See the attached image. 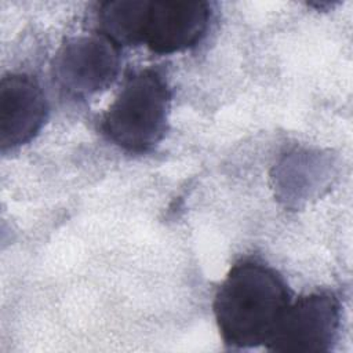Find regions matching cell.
I'll list each match as a JSON object with an SVG mask.
<instances>
[{
    "instance_id": "obj_3",
    "label": "cell",
    "mask_w": 353,
    "mask_h": 353,
    "mask_svg": "<svg viewBox=\"0 0 353 353\" xmlns=\"http://www.w3.org/2000/svg\"><path fill=\"white\" fill-rule=\"evenodd\" d=\"M119 46L102 33L68 39L52 61L57 84L74 98H87L108 88L119 74Z\"/></svg>"
},
{
    "instance_id": "obj_2",
    "label": "cell",
    "mask_w": 353,
    "mask_h": 353,
    "mask_svg": "<svg viewBox=\"0 0 353 353\" xmlns=\"http://www.w3.org/2000/svg\"><path fill=\"white\" fill-rule=\"evenodd\" d=\"M171 91L163 73L153 68L134 72L105 112L101 128L119 148L131 153L153 149L164 137Z\"/></svg>"
},
{
    "instance_id": "obj_5",
    "label": "cell",
    "mask_w": 353,
    "mask_h": 353,
    "mask_svg": "<svg viewBox=\"0 0 353 353\" xmlns=\"http://www.w3.org/2000/svg\"><path fill=\"white\" fill-rule=\"evenodd\" d=\"M210 17L205 1H149L142 44L156 54L189 50L205 36Z\"/></svg>"
},
{
    "instance_id": "obj_4",
    "label": "cell",
    "mask_w": 353,
    "mask_h": 353,
    "mask_svg": "<svg viewBox=\"0 0 353 353\" xmlns=\"http://www.w3.org/2000/svg\"><path fill=\"white\" fill-rule=\"evenodd\" d=\"M341 327V303L328 291L310 292L291 301L272 339V352H330Z\"/></svg>"
},
{
    "instance_id": "obj_1",
    "label": "cell",
    "mask_w": 353,
    "mask_h": 353,
    "mask_svg": "<svg viewBox=\"0 0 353 353\" xmlns=\"http://www.w3.org/2000/svg\"><path fill=\"white\" fill-rule=\"evenodd\" d=\"M291 301V291L276 269L255 259L239 261L212 305L223 343L232 349L266 346Z\"/></svg>"
},
{
    "instance_id": "obj_6",
    "label": "cell",
    "mask_w": 353,
    "mask_h": 353,
    "mask_svg": "<svg viewBox=\"0 0 353 353\" xmlns=\"http://www.w3.org/2000/svg\"><path fill=\"white\" fill-rule=\"evenodd\" d=\"M43 88L29 74L10 73L0 83V146L14 150L32 141L47 120Z\"/></svg>"
},
{
    "instance_id": "obj_7",
    "label": "cell",
    "mask_w": 353,
    "mask_h": 353,
    "mask_svg": "<svg viewBox=\"0 0 353 353\" xmlns=\"http://www.w3.org/2000/svg\"><path fill=\"white\" fill-rule=\"evenodd\" d=\"M149 0H110L99 4L98 29L119 47L142 44Z\"/></svg>"
}]
</instances>
